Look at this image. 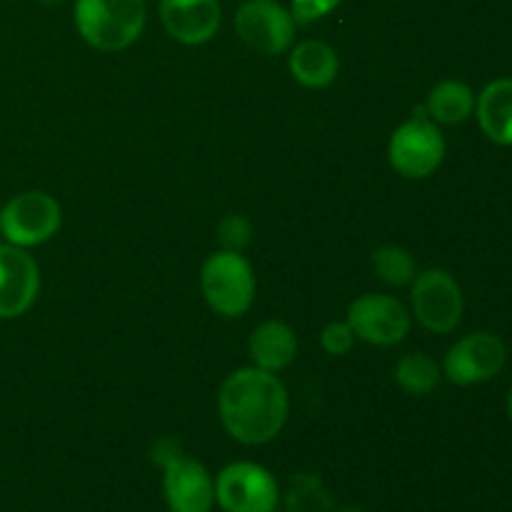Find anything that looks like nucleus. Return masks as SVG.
<instances>
[{
	"instance_id": "nucleus-1",
	"label": "nucleus",
	"mask_w": 512,
	"mask_h": 512,
	"mask_svg": "<svg viewBox=\"0 0 512 512\" xmlns=\"http://www.w3.org/2000/svg\"><path fill=\"white\" fill-rule=\"evenodd\" d=\"M218 413L225 433L240 445H265L283 433L290 398L283 380L255 365L240 368L223 380Z\"/></svg>"
},
{
	"instance_id": "nucleus-2",
	"label": "nucleus",
	"mask_w": 512,
	"mask_h": 512,
	"mask_svg": "<svg viewBox=\"0 0 512 512\" xmlns=\"http://www.w3.org/2000/svg\"><path fill=\"white\" fill-rule=\"evenodd\" d=\"M73 20L90 48L118 53L143 35L148 5L145 0H75Z\"/></svg>"
},
{
	"instance_id": "nucleus-3",
	"label": "nucleus",
	"mask_w": 512,
	"mask_h": 512,
	"mask_svg": "<svg viewBox=\"0 0 512 512\" xmlns=\"http://www.w3.org/2000/svg\"><path fill=\"white\" fill-rule=\"evenodd\" d=\"M153 463L163 468V498L170 512H213L215 478L200 460L183 453L178 440H158Z\"/></svg>"
},
{
	"instance_id": "nucleus-4",
	"label": "nucleus",
	"mask_w": 512,
	"mask_h": 512,
	"mask_svg": "<svg viewBox=\"0 0 512 512\" xmlns=\"http://www.w3.org/2000/svg\"><path fill=\"white\" fill-rule=\"evenodd\" d=\"M205 303L223 318H240L255 300V273L243 253L218 250L200 268Z\"/></svg>"
},
{
	"instance_id": "nucleus-5",
	"label": "nucleus",
	"mask_w": 512,
	"mask_h": 512,
	"mask_svg": "<svg viewBox=\"0 0 512 512\" xmlns=\"http://www.w3.org/2000/svg\"><path fill=\"white\" fill-rule=\"evenodd\" d=\"M443 133L438 123L428 118V113L413 115L403 125L393 130L388 140V160L398 175L408 180L430 178L445 160Z\"/></svg>"
},
{
	"instance_id": "nucleus-6",
	"label": "nucleus",
	"mask_w": 512,
	"mask_h": 512,
	"mask_svg": "<svg viewBox=\"0 0 512 512\" xmlns=\"http://www.w3.org/2000/svg\"><path fill=\"white\" fill-rule=\"evenodd\" d=\"M63 225V210L53 195L43 190H25L13 195L0 208V235L18 248H38L55 238Z\"/></svg>"
},
{
	"instance_id": "nucleus-7",
	"label": "nucleus",
	"mask_w": 512,
	"mask_h": 512,
	"mask_svg": "<svg viewBox=\"0 0 512 512\" xmlns=\"http://www.w3.org/2000/svg\"><path fill=\"white\" fill-rule=\"evenodd\" d=\"M413 315L425 330L435 335L453 333L465 313L463 288L443 268H428L410 283Z\"/></svg>"
},
{
	"instance_id": "nucleus-8",
	"label": "nucleus",
	"mask_w": 512,
	"mask_h": 512,
	"mask_svg": "<svg viewBox=\"0 0 512 512\" xmlns=\"http://www.w3.org/2000/svg\"><path fill=\"white\" fill-rule=\"evenodd\" d=\"M215 505L223 512H275L280 485L263 465L238 460L215 475Z\"/></svg>"
},
{
	"instance_id": "nucleus-9",
	"label": "nucleus",
	"mask_w": 512,
	"mask_h": 512,
	"mask_svg": "<svg viewBox=\"0 0 512 512\" xmlns=\"http://www.w3.org/2000/svg\"><path fill=\"white\" fill-rule=\"evenodd\" d=\"M505 363H508V348L503 338L488 330H478L460 338L448 350L443 360V375L453 385L470 388L498 378Z\"/></svg>"
},
{
	"instance_id": "nucleus-10",
	"label": "nucleus",
	"mask_w": 512,
	"mask_h": 512,
	"mask_svg": "<svg viewBox=\"0 0 512 512\" xmlns=\"http://www.w3.org/2000/svg\"><path fill=\"white\" fill-rule=\"evenodd\" d=\"M295 18L278 0H245L235 13V33L260 55H283L293 48Z\"/></svg>"
},
{
	"instance_id": "nucleus-11",
	"label": "nucleus",
	"mask_w": 512,
	"mask_h": 512,
	"mask_svg": "<svg viewBox=\"0 0 512 512\" xmlns=\"http://www.w3.org/2000/svg\"><path fill=\"white\" fill-rule=\"evenodd\" d=\"M345 320L355 338L378 348H393L410 333V310L385 293H365L355 298Z\"/></svg>"
},
{
	"instance_id": "nucleus-12",
	"label": "nucleus",
	"mask_w": 512,
	"mask_h": 512,
	"mask_svg": "<svg viewBox=\"0 0 512 512\" xmlns=\"http://www.w3.org/2000/svg\"><path fill=\"white\" fill-rule=\"evenodd\" d=\"M40 293V268L33 255L18 245H0V320L28 313Z\"/></svg>"
},
{
	"instance_id": "nucleus-13",
	"label": "nucleus",
	"mask_w": 512,
	"mask_h": 512,
	"mask_svg": "<svg viewBox=\"0 0 512 512\" xmlns=\"http://www.w3.org/2000/svg\"><path fill=\"white\" fill-rule=\"evenodd\" d=\"M158 13L170 38L183 45L213 40L223 20L220 0H160Z\"/></svg>"
},
{
	"instance_id": "nucleus-14",
	"label": "nucleus",
	"mask_w": 512,
	"mask_h": 512,
	"mask_svg": "<svg viewBox=\"0 0 512 512\" xmlns=\"http://www.w3.org/2000/svg\"><path fill=\"white\" fill-rule=\"evenodd\" d=\"M248 355L255 368L280 373L298 355V335L283 320H265L250 333Z\"/></svg>"
},
{
	"instance_id": "nucleus-15",
	"label": "nucleus",
	"mask_w": 512,
	"mask_h": 512,
	"mask_svg": "<svg viewBox=\"0 0 512 512\" xmlns=\"http://www.w3.org/2000/svg\"><path fill=\"white\" fill-rule=\"evenodd\" d=\"M475 118L485 138L512 145V78H495L475 98Z\"/></svg>"
},
{
	"instance_id": "nucleus-16",
	"label": "nucleus",
	"mask_w": 512,
	"mask_h": 512,
	"mask_svg": "<svg viewBox=\"0 0 512 512\" xmlns=\"http://www.w3.org/2000/svg\"><path fill=\"white\" fill-rule=\"evenodd\" d=\"M290 75L298 80L303 88L320 90L335 83L340 70L338 53L333 45L323 43V40H303L295 48H290L288 55Z\"/></svg>"
},
{
	"instance_id": "nucleus-17",
	"label": "nucleus",
	"mask_w": 512,
	"mask_h": 512,
	"mask_svg": "<svg viewBox=\"0 0 512 512\" xmlns=\"http://www.w3.org/2000/svg\"><path fill=\"white\" fill-rule=\"evenodd\" d=\"M475 98L468 83L463 80H440L428 95V103H425V113L433 123L438 125H460L475 115Z\"/></svg>"
},
{
	"instance_id": "nucleus-18",
	"label": "nucleus",
	"mask_w": 512,
	"mask_h": 512,
	"mask_svg": "<svg viewBox=\"0 0 512 512\" xmlns=\"http://www.w3.org/2000/svg\"><path fill=\"white\" fill-rule=\"evenodd\" d=\"M393 378L408 395L425 398V395H430L440 385L443 370H440V365L435 363L430 355L405 353L403 358L395 363Z\"/></svg>"
},
{
	"instance_id": "nucleus-19",
	"label": "nucleus",
	"mask_w": 512,
	"mask_h": 512,
	"mask_svg": "<svg viewBox=\"0 0 512 512\" xmlns=\"http://www.w3.org/2000/svg\"><path fill=\"white\" fill-rule=\"evenodd\" d=\"M373 268L383 283L395 285V288H403L410 285L418 275V265L415 258L400 245H383L373 253Z\"/></svg>"
},
{
	"instance_id": "nucleus-20",
	"label": "nucleus",
	"mask_w": 512,
	"mask_h": 512,
	"mask_svg": "<svg viewBox=\"0 0 512 512\" xmlns=\"http://www.w3.org/2000/svg\"><path fill=\"white\" fill-rule=\"evenodd\" d=\"M288 512H330L333 500H330L328 488L318 475L303 473L290 480V490L285 495Z\"/></svg>"
},
{
	"instance_id": "nucleus-21",
	"label": "nucleus",
	"mask_w": 512,
	"mask_h": 512,
	"mask_svg": "<svg viewBox=\"0 0 512 512\" xmlns=\"http://www.w3.org/2000/svg\"><path fill=\"white\" fill-rule=\"evenodd\" d=\"M218 240L223 250H233V253H243L253 240V223L245 215H225L218 223Z\"/></svg>"
},
{
	"instance_id": "nucleus-22",
	"label": "nucleus",
	"mask_w": 512,
	"mask_h": 512,
	"mask_svg": "<svg viewBox=\"0 0 512 512\" xmlns=\"http://www.w3.org/2000/svg\"><path fill=\"white\" fill-rule=\"evenodd\" d=\"M355 340L358 338H355L348 320H335V323H328L323 328V333H320V345H323L325 353L333 355V358H343V355H348L350 350H353Z\"/></svg>"
},
{
	"instance_id": "nucleus-23",
	"label": "nucleus",
	"mask_w": 512,
	"mask_h": 512,
	"mask_svg": "<svg viewBox=\"0 0 512 512\" xmlns=\"http://www.w3.org/2000/svg\"><path fill=\"white\" fill-rule=\"evenodd\" d=\"M340 3L343 0H290V13H293L295 23L305 25L330 15Z\"/></svg>"
},
{
	"instance_id": "nucleus-24",
	"label": "nucleus",
	"mask_w": 512,
	"mask_h": 512,
	"mask_svg": "<svg viewBox=\"0 0 512 512\" xmlns=\"http://www.w3.org/2000/svg\"><path fill=\"white\" fill-rule=\"evenodd\" d=\"M333 512H363V508H358V505H343V508H338Z\"/></svg>"
},
{
	"instance_id": "nucleus-25",
	"label": "nucleus",
	"mask_w": 512,
	"mask_h": 512,
	"mask_svg": "<svg viewBox=\"0 0 512 512\" xmlns=\"http://www.w3.org/2000/svg\"><path fill=\"white\" fill-rule=\"evenodd\" d=\"M508 415H510V423H512V388H510V395H508Z\"/></svg>"
},
{
	"instance_id": "nucleus-26",
	"label": "nucleus",
	"mask_w": 512,
	"mask_h": 512,
	"mask_svg": "<svg viewBox=\"0 0 512 512\" xmlns=\"http://www.w3.org/2000/svg\"><path fill=\"white\" fill-rule=\"evenodd\" d=\"M40 3H65V0H40Z\"/></svg>"
},
{
	"instance_id": "nucleus-27",
	"label": "nucleus",
	"mask_w": 512,
	"mask_h": 512,
	"mask_svg": "<svg viewBox=\"0 0 512 512\" xmlns=\"http://www.w3.org/2000/svg\"><path fill=\"white\" fill-rule=\"evenodd\" d=\"M275 512H278V510H275Z\"/></svg>"
}]
</instances>
